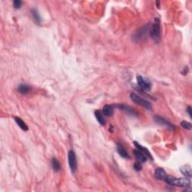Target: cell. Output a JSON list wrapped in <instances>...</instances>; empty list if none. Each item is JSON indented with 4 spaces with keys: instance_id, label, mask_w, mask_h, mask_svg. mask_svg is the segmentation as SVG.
<instances>
[{
    "instance_id": "4fadbf2b",
    "label": "cell",
    "mask_w": 192,
    "mask_h": 192,
    "mask_svg": "<svg viewBox=\"0 0 192 192\" xmlns=\"http://www.w3.org/2000/svg\"><path fill=\"white\" fill-rule=\"evenodd\" d=\"M95 118L97 119L98 122L100 123L101 126H104L105 123H106V122H105V119H104V113H102L101 110H96V111L95 112Z\"/></svg>"
},
{
    "instance_id": "ba28073f",
    "label": "cell",
    "mask_w": 192,
    "mask_h": 192,
    "mask_svg": "<svg viewBox=\"0 0 192 192\" xmlns=\"http://www.w3.org/2000/svg\"><path fill=\"white\" fill-rule=\"evenodd\" d=\"M175 185L182 188L191 187V181L188 178H179V179L176 178Z\"/></svg>"
},
{
    "instance_id": "7a4b0ae2",
    "label": "cell",
    "mask_w": 192,
    "mask_h": 192,
    "mask_svg": "<svg viewBox=\"0 0 192 192\" xmlns=\"http://www.w3.org/2000/svg\"><path fill=\"white\" fill-rule=\"evenodd\" d=\"M130 98L134 102H135L137 104L140 105V106L143 107L144 108L148 110L152 109V104L149 101L146 100V99H143L140 96H139L138 95H137L134 92H132L130 95Z\"/></svg>"
},
{
    "instance_id": "ffe728a7",
    "label": "cell",
    "mask_w": 192,
    "mask_h": 192,
    "mask_svg": "<svg viewBox=\"0 0 192 192\" xmlns=\"http://www.w3.org/2000/svg\"><path fill=\"white\" fill-rule=\"evenodd\" d=\"M176 178L171 176H166L165 179H164V181L168 185H176Z\"/></svg>"
},
{
    "instance_id": "6da1fadb",
    "label": "cell",
    "mask_w": 192,
    "mask_h": 192,
    "mask_svg": "<svg viewBox=\"0 0 192 192\" xmlns=\"http://www.w3.org/2000/svg\"><path fill=\"white\" fill-rule=\"evenodd\" d=\"M149 33L152 39L155 43H159L161 41V22L158 18H155L154 19L153 24L149 29Z\"/></svg>"
},
{
    "instance_id": "44dd1931",
    "label": "cell",
    "mask_w": 192,
    "mask_h": 192,
    "mask_svg": "<svg viewBox=\"0 0 192 192\" xmlns=\"http://www.w3.org/2000/svg\"><path fill=\"white\" fill-rule=\"evenodd\" d=\"M181 126L183 128L186 129V130H191L192 129V125L191 123L188 122H186V121H183L181 122Z\"/></svg>"
},
{
    "instance_id": "5b68a950",
    "label": "cell",
    "mask_w": 192,
    "mask_h": 192,
    "mask_svg": "<svg viewBox=\"0 0 192 192\" xmlns=\"http://www.w3.org/2000/svg\"><path fill=\"white\" fill-rule=\"evenodd\" d=\"M68 164L72 173H75L77 169V158L73 150L69 151L68 153Z\"/></svg>"
},
{
    "instance_id": "52a82bcc",
    "label": "cell",
    "mask_w": 192,
    "mask_h": 192,
    "mask_svg": "<svg viewBox=\"0 0 192 192\" xmlns=\"http://www.w3.org/2000/svg\"><path fill=\"white\" fill-rule=\"evenodd\" d=\"M118 108L119 110H122V111H124L125 113H126L127 114L131 115V116H137V113L136 110L134 109H133L131 107L128 106V105H125V104H118L116 105Z\"/></svg>"
},
{
    "instance_id": "603a6c76",
    "label": "cell",
    "mask_w": 192,
    "mask_h": 192,
    "mask_svg": "<svg viewBox=\"0 0 192 192\" xmlns=\"http://www.w3.org/2000/svg\"><path fill=\"white\" fill-rule=\"evenodd\" d=\"M21 4H22V2H21L20 0H15V1H14L13 5H14L15 8L18 9V8H20L21 7Z\"/></svg>"
},
{
    "instance_id": "cb8c5ba5",
    "label": "cell",
    "mask_w": 192,
    "mask_h": 192,
    "mask_svg": "<svg viewBox=\"0 0 192 192\" xmlns=\"http://www.w3.org/2000/svg\"><path fill=\"white\" fill-rule=\"evenodd\" d=\"M187 112L188 113V115H189V116H190V118H191L192 117V112H191V107L190 106L188 107Z\"/></svg>"
},
{
    "instance_id": "8fae6325",
    "label": "cell",
    "mask_w": 192,
    "mask_h": 192,
    "mask_svg": "<svg viewBox=\"0 0 192 192\" xmlns=\"http://www.w3.org/2000/svg\"><path fill=\"white\" fill-rule=\"evenodd\" d=\"M155 176L157 178L158 180H164L166 176H167V173H166L165 170H164L163 168H159L156 169L155 171Z\"/></svg>"
},
{
    "instance_id": "7c38bea8",
    "label": "cell",
    "mask_w": 192,
    "mask_h": 192,
    "mask_svg": "<svg viewBox=\"0 0 192 192\" xmlns=\"http://www.w3.org/2000/svg\"><path fill=\"white\" fill-rule=\"evenodd\" d=\"M134 156L136 157V158L138 160V161H140V163H145L147 160V158L145 156V155L143 153H142L140 151H139L138 149H135L134 151Z\"/></svg>"
},
{
    "instance_id": "ac0fdd59",
    "label": "cell",
    "mask_w": 192,
    "mask_h": 192,
    "mask_svg": "<svg viewBox=\"0 0 192 192\" xmlns=\"http://www.w3.org/2000/svg\"><path fill=\"white\" fill-rule=\"evenodd\" d=\"M51 165H52V167L54 171L58 172L61 170L60 164H59V161L56 158H53L52 161H51Z\"/></svg>"
},
{
    "instance_id": "7402d4cb",
    "label": "cell",
    "mask_w": 192,
    "mask_h": 192,
    "mask_svg": "<svg viewBox=\"0 0 192 192\" xmlns=\"http://www.w3.org/2000/svg\"><path fill=\"white\" fill-rule=\"evenodd\" d=\"M134 169L137 171H140L142 170V163H140V161H137L134 165Z\"/></svg>"
},
{
    "instance_id": "9c48e42d",
    "label": "cell",
    "mask_w": 192,
    "mask_h": 192,
    "mask_svg": "<svg viewBox=\"0 0 192 192\" xmlns=\"http://www.w3.org/2000/svg\"><path fill=\"white\" fill-rule=\"evenodd\" d=\"M134 146H136L137 149H138L139 151H140V152H141L142 153H143V154L145 155V156H146V158H149L150 160H153V156H152L151 153H149V151L148 150V149H146V148L144 147V146H141V145H140V143H137V142H136V141L134 142Z\"/></svg>"
},
{
    "instance_id": "d6986e66",
    "label": "cell",
    "mask_w": 192,
    "mask_h": 192,
    "mask_svg": "<svg viewBox=\"0 0 192 192\" xmlns=\"http://www.w3.org/2000/svg\"><path fill=\"white\" fill-rule=\"evenodd\" d=\"M31 12H32V17H33L34 19H35V20L36 21L37 23H40L41 21H42V18H41V17H40L38 10L35 9V8H33V9H32Z\"/></svg>"
},
{
    "instance_id": "9a60e30c",
    "label": "cell",
    "mask_w": 192,
    "mask_h": 192,
    "mask_svg": "<svg viewBox=\"0 0 192 192\" xmlns=\"http://www.w3.org/2000/svg\"><path fill=\"white\" fill-rule=\"evenodd\" d=\"M15 122H16L17 124L18 125V126H19V127L22 130L25 131H26L29 130V128H28L27 125L23 121L22 119H20V117L16 116V117H15Z\"/></svg>"
},
{
    "instance_id": "e0dca14e",
    "label": "cell",
    "mask_w": 192,
    "mask_h": 192,
    "mask_svg": "<svg viewBox=\"0 0 192 192\" xmlns=\"http://www.w3.org/2000/svg\"><path fill=\"white\" fill-rule=\"evenodd\" d=\"M104 115L107 116H111L113 113V108L112 105H105L103 108Z\"/></svg>"
},
{
    "instance_id": "5bb4252c",
    "label": "cell",
    "mask_w": 192,
    "mask_h": 192,
    "mask_svg": "<svg viewBox=\"0 0 192 192\" xmlns=\"http://www.w3.org/2000/svg\"><path fill=\"white\" fill-rule=\"evenodd\" d=\"M18 90L20 93L23 94V95H26L30 92L31 87L27 84H20L18 86Z\"/></svg>"
},
{
    "instance_id": "3957f363",
    "label": "cell",
    "mask_w": 192,
    "mask_h": 192,
    "mask_svg": "<svg viewBox=\"0 0 192 192\" xmlns=\"http://www.w3.org/2000/svg\"><path fill=\"white\" fill-rule=\"evenodd\" d=\"M137 82L140 89L144 92H149L152 89V83L146 77L139 75L137 77Z\"/></svg>"
},
{
    "instance_id": "8992f818",
    "label": "cell",
    "mask_w": 192,
    "mask_h": 192,
    "mask_svg": "<svg viewBox=\"0 0 192 192\" xmlns=\"http://www.w3.org/2000/svg\"><path fill=\"white\" fill-rule=\"evenodd\" d=\"M154 119L158 124L161 125V126H167V128H174V126H173L172 123H170L168 120L165 119L164 118L161 117V116H154Z\"/></svg>"
},
{
    "instance_id": "2e32d148",
    "label": "cell",
    "mask_w": 192,
    "mask_h": 192,
    "mask_svg": "<svg viewBox=\"0 0 192 192\" xmlns=\"http://www.w3.org/2000/svg\"><path fill=\"white\" fill-rule=\"evenodd\" d=\"M117 152L121 157L124 158H129V155L127 152H126V149L121 144L117 145Z\"/></svg>"
},
{
    "instance_id": "d4e9b609",
    "label": "cell",
    "mask_w": 192,
    "mask_h": 192,
    "mask_svg": "<svg viewBox=\"0 0 192 192\" xmlns=\"http://www.w3.org/2000/svg\"><path fill=\"white\" fill-rule=\"evenodd\" d=\"M156 3H157V5H158V8H160V2H159L158 1H157V2H156Z\"/></svg>"
},
{
    "instance_id": "30bf717a",
    "label": "cell",
    "mask_w": 192,
    "mask_h": 192,
    "mask_svg": "<svg viewBox=\"0 0 192 192\" xmlns=\"http://www.w3.org/2000/svg\"><path fill=\"white\" fill-rule=\"evenodd\" d=\"M180 170L182 173H183L184 176H185L186 177L188 178V179H191L192 176V170L191 167L189 164H185V165H183L182 167H180Z\"/></svg>"
},
{
    "instance_id": "277c9868",
    "label": "cell",
    "mask_w": 192,
    "mask_h": 192,
    "mask_svg": "<svg viewBox=\"0 0 192 192\" xmlns=\"http://www.w3.org/2000/svg\"><path fill=\"white\" fill-rule=\"evenodd\" d=\"M149 29H150V27H149V24H146V25L142 26L141 28L137 31L134 35V40L135 42H140V41L144 39L146 37V35H147L148 32L149 31Z\"/></svg>"
}]
</instances>
